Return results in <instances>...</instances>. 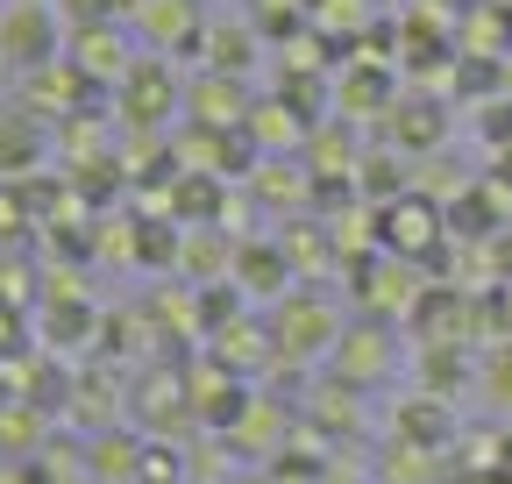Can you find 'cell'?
Segmentation results:
<instances>
[{"instance_id": "5", "label": "cell", "mask_w": 512, "mask_h": 484, "mask_svg": "<svg viewBox=\"0 0 512 484\" xmlns=\"http://www.w3.org/2000/svg\"><path fill=\"white\" fill-rule=\"evenodd\" d=\"M498 271H512V242H505V250H498Z\"/></svg>"}, {"instance_id": "3", "label": "cell", "mask_w": 512, "mask_h": 484, "mask_svg": "<svg viewBox=\"0 0 512 484\" xmlns=\"http://www.w3.org/2000/svg\"><path fill=\"white\" fill-rule=\"evenodd\" d=\"M384 242H392V257H420L427 250V235H441V214L427 207V200H392L384 207Z\"/></svg>"}, {"instance_id": "2", "label": "cell", "mask_w": 512, "mask_h": 484, "mask_svg": "<svg viewBox=\"0 0 512 484\" xmlns=\"http://www.w3.org/2000/svg\"><path fill=\"white\" fill-rule=\"evenodd\" d=\"M235 271H242V285H249V299H278L292 292V264H285V250L278 242H264V250H256V242H235Z\"/></svg>"}, {"instance_id": "4", "label": "cell", "mask_w": 512, "mask_h": 484, "mask_svg": "<svg viewBox=\"0 0 512 484\" xmlns=\"http://www.w3.org/2000/svg\"><path fill=\"white\" fill-rule=\"evenodd\" d=\"M484 399L498 413H512V342H491V356H484Z\"/></svg>"}, {"instance_id": "1", "label": "cell", "mask_w": 512, "mask_h": 484, "mask_svg": "<svg viewBox=\"0 0 512 484\" xmlns=\"http://www.w3.org/2000/svg\"><path fill=\"white\" fill-rule=\"evenodd\" d=\"M264 335H271V349H278V356L313 363V356H335L342 321H335L328 299H313V292H285L278 307H271V321H264Z\"/></svg>"}]
</instances>
